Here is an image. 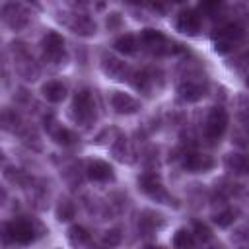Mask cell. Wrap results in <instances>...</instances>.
Masks as SVG:
<instances>
[{
  "mask_svg": "<svg viewBox=\"0 0 249 249\" xmlns=\"http://www.w3.org/2000/svg\"><path fill=\"white\" fill-rule=\"evenodd\" d=\"M228 128V113L222 107H212L206 115L204 123V132L210 140H218Z\"/></svg>",
  "mask_w": 249,
  "mask_h": 249,
  "instance_id": "cell-1",
  "label": "cell"
},
{
  "mask_svg": "<svg viewBox=\"0 0 249 249\" xmlns=\"http://www.w3.org/2000/svg\"><path fill=\"white\" fill-rule=\"evenodd\" d=\"M74 115L80 123H91L95 119V103H93V97L88 89H80L76 95H74Z\"/></svg>",
  "mask_w": 249,
  "mask_h": 249,
  "instance_id": "cell-2",
  "label": "cell"
},
{
  "mask_svg": "<svg viewBox=\"0 0 249 249\" xmlns=\"http://www.w3.org/2000/svg\"><path fill=\"white\" fill-rule=\"evenodd\" d=\"M138 185H140V191L142 193H146L150 198H154L156 202H163V204H171L169 200V195H167V191H165V187L161 185V181L156 177V175H152V173H144V175H140V179H138Z\"/></svg>",
  "mask_w": 249,
  "mask_h": 249,
  "instance_id": "cell-3",
  "label": "cell"
},
{
  "mask_svg": "<svg viewBox=\"0 0 249 249\" xmlns=\"http://www.w3.org/2000/svg\"><path fill=\"white\" fill-rule=\"evenodd\" d=\"M60 21L70 31H74L76 35H82V37H91L95 33V21L84 14H62Z\"/></svg>",
  "mask_w": 249,
  "mask_h": 249,
  "instance_id": "cell-4",
  "label": "cell"
},
{
  "mask_svg": "<svg viewBox=\"0 0 249 249\" xmlns=\"http://www.w3.org/2000/svg\"><path fill=\"white\" fill-rule=\"evenodd\" d=\"M0 18H2V21H4L8 27H12V29H21V27L27 25V21H29L27 12H25L19 4H16V2H10V4L2 6Z\"/></svg>",
  "mask_w": 249,
  "mask_h": 249,
  "instance_id": "cell-5",
  "label": "cell"
},
{
  "mask_svg": "<svg viewBox=\"0 0 249 249\" xmlns=\"http://www.w3.org/2000/svg\"><path fill=\"white\" fill-rule=\"evenodd\" d=\"M109 101H111L113 111L119 113V115H132V113H136L140 109V101L134 99L132 95L124 93V91H113Z\"/></svg>",
  "mask_w": 249,
  "mask_h": 249,
  "instance_id": "cell-6",
  "label": "cell"
},
{
  "mask_svg": "<svg viewBox=\"0 0 249 249\" xmlns=\"http://www.w3.org/2000/svg\"><path fill=\"white\" fill-rule=\"evenodd\" d=\"M16 70H18V74H19L23 80H27V82H33V80H37V76H39L37 64L31 60V56H29L23 49H19L18 54H16Z\"/></svg>",
  "mask_w": 249,
  "mask_h": 249,
  "instance_id": "cell-7",
  "label": "cell"
},
{
  "mask_svg": "<svg viewBox=\"0 0 249 249\" xmlns=\"http://www.w3.org/2000/svg\"><path fill=\"white\" fill-rule=\"evenodd\" d=\"M101 70H103L105 76H109L113 80H119V82L124 80V76H126V64L121 58H117L109 53H105L101 56Z\"/></svg>",
  "mask_w": 249,
  "mask_h": 249,
  "instance_id": "cell-8",
  "label": "cell"
},
{
  "mask_svg": "<svg viewBox=\"0 0 249 249\" xmlns=\"http://www.w3.org/2000/svg\"><path fill=\"white\" fill-rule=\"evenodd\" d=\"M10 224V231H12V239H14V243H29V241H33V237H35V230H33V224L29 222V220H23V218H19V220H16V222H8Z\"/></svg>",
  "mask_w": 249,
  "mask_h": 249,
  "instance_id": "cell-9",
  "label": "cell"
},
{
  "mask_svg": "<svg viewBox=\"0 0 249 249\" xmlns=\"http://www.w3.org/2000/svg\"><path fill=\"white\" fill-rule=\"evenodd\" d=\"M43 51L49 58L53 60H58L62 56V51H64V39L60 33L56 31H49L45 37H43Z\"/></svg>",
  "mask_w": 249,
  "mask_h": 249,
  "instance_id": "cell-10",
  "label": "cell"
},
{
  "mask_svg": "<svg viewBox=\"0 0 249 249\" xmlns=\"http://www.w3.org/2000/svg\"><path fill=\"white\" fill-rule=\"evenodd\" d=\"M140 37H142V41H144L154 53H158V54H165V53H169V51L165 49L169 43H167V39H165V35H163L161 31H158V29H150V27H148V29L142 31Z\"/></svg>",
  "mask_w": 249,
  "mask_h": 249,
  "instance_id": "cell-11",
  "label": "cell"
},
{
  "mask_svg": "<svg viewBox=\"0 0 249 249\" xmlns=\"http://www.w3.org/2000/svg\"><path fill=\"white\" fill-rule=\"evenodd\" d=\"M175 27L177 31L181 33H187V35H195L198 29H200V18L195 14V12H181L177 16V21H175Z\"/></svg>",
  "mask_w": 249,
  "mask_h": 249,
  "instance_id": "cell-12",
  "label": "cell"
},
{
  "mask_svg": "<svg viewBox=\"0 0 249 249\" xmlns=\"http://www.w3.org/2000/svg\"><path fill=\"white\" fill-rule=\"evenodd\" d=\"M177 93H179V97L183 101L193 103V101H198L204 95V86L200 82H196V80H187L177 88Z\"/></svg>",
  "mask_w": 249,
  "mask_h": 249,
  "instance_id": "cell-13",
  "label": "cell"
},
{
  "mask_svg": "<svg viewBox=\"0 0 249 249\" xmlns=\"http://www.w3.org/2000/svg\"><path fill=\"white\" fill-rule=\"evenodd\" d=\"M183 165H185V169H189L193 173H202V171H208L214 167V160L204 154H189L185 158Z\"/></svg>",
  "mask_w": 249,
  "mask_h": 249,
  "instance_id": "cell-14",
  "label": "cell"
},
{
  "mask_svg": "<svg viewBox=\"0 0 249 249\" xmlns=\"http://www.w3.org/2000/svg\"><path fill=\"white\" fill-rule=\"evenodd\" d=\"M86 171H88V177L91 181H109V179H113V167L107 161H101V160L89 161Z\"/></svg>",
  "mask_w": 249,
  "mask_h": 249,
  "instance_id": "cell-15",
  "label": "cell"
},
{
  "mask_svg": "<svg viewBox=\"0 0 249 249\" xmlns=\"http://www.w3.org/2000/svg\"><path fill=\"white\" fill-rule=\"evenodd\" d=\"M161 226H163V220H161L160 214H156V212H152V210H144V212L140 214L138 228H140L142 233H154V231H156L158 228H161Z\"/></svg>",
  "mask_w": 249,
  "mask_h": 249,
  "instance_id": "cell-16",
  "label": "cell"
},
{
  "mask_svg": "<svg viewBox=\"0 0 249 249\" xmlns=\"http://www.w3.org/2000/svg\"><path fill=\"white\" fill-rule=\"evenodd\" d=\"M243 35H245V31H243L241 25H237V23H230V25L218 29V33L214 35V39H226V41L237 45V43L243 39Z\"/></svg>",
  "mask_w": 249,
  "mask_h": 249,
  "instance_id": "cell-17",
  "label": "cell"
},
{
  "mask_svg": "<svg viewBox=\"0 0 249 249\" xmlns=\"http://www.w3.org/2000/svg\"><path fill=\"white\" fill-rule=\"evenodd\" d=\"M43 97L51 103H60L66 97V88L60 82H47L43 86Z\"/></svg>",
  "mask_w": 249,
  "mask_h": 249,
  "instance_id": "cell-18",
  "label": "cell"
},
{
  "mask_svg": "<svg viewBox=\"0 0 249 249\" xmlns=\"http://www.w3.org/2000/svg\"><path fill=\"white\" fill-rule=\"evenodd\" d=\"M224 163H226V169L228 171H231V173H235V175H245L247 173V158L243 156V154H228L226 156V160H224Z\"/></svg>",
  "mask_w": 249,
  "mask_h": 249,
  "instance_id": "cell-19",
  "label": "cell"
},
{
  "mask_svg": "<svg viewBox=\"0 0 249 249\" xmlns=\"http://www.w3.org/2000/svg\"><path fill=\"white\" fill-rule=\"evenodd\" d=\"M111 152H113V156L119 160V161H132V150H130V146H128V142H126V138H123V136H119L113 144H111Z\"/></svg>",
  "mask_w": 249,
  "mask_h": 249,
  "instance_id": "cell-20",
  "label": "cell"
},
{
  "mask_svg": "<svg viewBox=\"0 0 249 249\" xmlns=\"http://www.w3.org/2000/svg\"><path fill=\"white\" fill-rule=\"evenodd\" d=\"M115 49L119 53H123V54H134L136 49H138V41H136V37L132 33H124L115 41Z\"/></svg>",
  "mask_w": 249,
  "mask_h": 249,
  "instance_id": "cell-21",
  "label": "cell"
},
{
  "mask_svg": "<svg viewBox=\"0 0 249 249\" xmlns=\"http://www.w3.org/2000/svg\"><path fill=\"white\" fill-rule=\"evenodd\" d=\"M74 216H76V206H74V202L68 200V198H62V200L58 202V206H56V218H58L60 222H70Z\"/></svg>",
  "mask_w": 249,
  "mask_h": 249,
  "instance_id": "cell-22",
  "label": "cell"
},
{
  "mask_svg": "<svg viewBox=\"0 0 249 249\" xmlns=\"http://www.w3.org/2000/svg\"><path fill=\"white\" fill-rule=\"evenodd\" d=\"M68 239H70L72 245H84V243L89 241V233H88V230L82 228V226H70V230H68Z\"/></svg>",
  "mask_w": 249,
  "mask_h": 249,
  "instance_id": "cell-23",
  "label": "cell"
},
{
  "mask_svg": "<svg viewBox=\"0 0 249 249\" xmlns=\"http://www.w3.org/2000/svg\"><path fill=\"white\" fill-rule=\"evenodd\" d=\"M171 243H173V247H191L195 243V239H193V233H189L187 230L181 228V230L175 231Z\"/></svg>",
  "mask_w": 249,
  "mask_h": 249,
  "instance_id": "cell-24",
  "label": "cell"
},
{
  "mask_svg": "<svg viewBox=\"0 0 249 249\" xmlns=\"http://www.w3.org/2000/svg\"><path fill=\"white\" fill-rule=\"evenodd\" d=\"M235 222V212L233 210H222V212H218L216 216H214V224L218 226V228H228V226H231Z\"/></svg>",
  "mask_w": 249,
  "mask_h": 249,
  "instance_id": "cell-25",
  "label": "cell"
},
{
  "mask_svg": "<svg viewBox=\"0 0 249 249\" xmlns=\"http://www.w3.org/2000/svg\"><path fill=\"white\" fill-rule=\"evenodd\" d=\"M195 233H196V237L200 241H210V237H212L210 228L206 224H202V222H195Z\"/></svg>",
  "mask_w": 249,
  "mask_h": 249,
  "instance_id": "cell-26",
  "label": "cell"
},
{
  "mask_svg": "<svg viewBox=\"0 0 249 249\" xmlns=\"http://www.w3.org/2000/svg\"><path fill=\"white\" fill-rule=\"evenodd\" d=\"M233 49H235V45H233V43H230V41H226V39H214V51H216L218 54L231 53Z\"/></svg>",
  "mask_w": 249,
  "mask_h": 249,
  "instance_id": "cell-27",
  "label": "cell"
},
{
  "mask_svg": "<svg viewBox=\"0 0 249 249\" xmlns=\"http://www.w3.org/2000/svg\"><path fill=\"white\" fill-rule=\"evenodd\" d=\"M121 239H123V235H121V231L119 230H109V231H105V235H103V243L105 245H119L121 243Z\"/></svg>",
  "mask_w": 249,
  "mask_h": 249,
  "instance_id": "cell-28",
  "label": "cell"
},
{
  "mask_svg": "<svg viewBox=\"0 0 249 249\" xmlns=\"http://www.w3.org/2000/svg\"><path fill=\"white\" fill-rule=\"evenodd\" d=\"M6 177H8L12 183H16V181H18V183H23V181H25V173H23L21 169H14V167H8V169H6Z\"/></svg>",
  "mask_w": 249,
  "mask_h": 249,
  "instance_id": "cell-29",
  "label": "cell"
},
{
  "mask_svg": "<svg viewBox=\"0 0 249 249\" xmlns=\"http://www.w3.org/2000/svg\"><path fill=\"white\" fill-rule=\"evenodd\" d=\"M107 29H117V27H121V23H123V18H121V14H109V18H107Z\"/></svg>",
  "mask_w": 249,
  "mask_h": 249,
  "instance_id": "cell-30",
  "label": "cell"
},
{
  "mask_svg": "<svg viewBox=\"0 0 249 249\" xmlns=\"http://www.w3.org/2000/svg\"><path fill=\"white\" fill-rule=\"evenodd\" d=\"M0 241L2 243H14V239H12V231H10V224H2L0 226Z\"/></svg>",
  "mask_w": 249,
  "mask_h": 249,
  "instance_id": "cell-31",
  "label": "cell"
},
{
  "mask_svg": "<svg viewBox=\"0 0 249 249\" xmlns=\"http://www.w3.org/2000/svg\"><path fill=\"white\" fill-rule=\"evenodd\" d=\"M220 4H222V0H202L200 8H202L204 12H214V10L220 8Z\"/></svg>",
  "mask_w": 249,
  "mask_h": 249,
  "instance_id": "cell-32",
  "label": "cell"
},
{
  "mask_svg": "<svg viewBox=\"0 0 249 249\" xmlns=\"http://www.w3.org/2000/svg\"><path fill=\"white\" fill-rule=\"evenodd\" d=\"M171 2H183V0H171Z\"/></svg>",
  "mask_w": 249,
  "mask_h": 249,
  "instance_id": "cell-33",
  "label": "cell"
},
{
  "mask_svg": "<svg viewBox=\"0 0 249 249\" xmlns=\"http://www.w3.org/2000/svg\"><path fill=\"white\" fill-rule=\"evenodd\" d=\"M2 158H4V156H2V152H0V161H2Z\"/></svg>",
  "mask_w": 249,
  "mask_h": 249,
  "instance_id": "cell-34",
  "label": "cell"
},
{
  "mask_svg": "<svg viewBox=\"0 0 249 249\" xmlns=\"http://www.w3.org/2000/svg\"><path fill=\"white\" fill-rule=\"evenodd\" d=\"M0 196H2V191H0Z\"/></svg>",
  "mask_w": 249,
  "mask_h": 249,
  "instance_id": "cell-35",
  "label": "cell"
}]
</instances>
